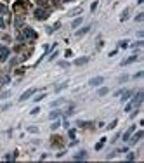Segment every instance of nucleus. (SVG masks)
Here are the masks:
<instances>
[{
	"label": "nucleus",
	"instance_id": "obj_28",
	"mask_svg": "<svg viewBox=\"0 0 144 163\" xmlns=\"http://www.w3.org/2000/svg\"><path fill=\"white\" fill-rule=\"evenodd\" d=\"M61 102H64V99H63V97H61V99H57V101H54V102H52L50 106H52V108H56V106H59Z\"/></svg>",
	"mask_w": 144,
	"mask_h": 163
},
{
	"label": "nucleus",
	"instance_id": "obj_45",
	"mask_svg": "<svg viewBox=\"0 0 144 163\" xmlns=\"http://www.w3.org/2000/svg\"><path fill=\"white\" fill-rule=\"evenodd\" d=\"M4 26H5V23H4V19H2V17H0V28H4Z\"/></svg>",
	"mask_w": 144,
	"mask_h": 163
},
{
	"label": "nucleus",
	"instance_id": "obj_16",
	"mask_svg": "<svg viewBox=\"0 0 144 163\" xmlns=\"http://www.w3.org/2000/svg\"><path fill=\"white\" fill-rule=\"evenodd\" d=\"M82 25V17H76V19H73V23H71V28H78Z\"/></svg>",
	"mask_w": 144,
	"mask_h": 163
},
{
	"label": "nucleus",
	"instance_id": "obj_21",
	"mask_svg": "<svg viewBox=\"0 0 144 163\" xmlns=\"http://www.w3.org/2000/svg\"><path fill=\"white\" fill-rule=\"evenodd\" d=\"M76 125H78V127H82V128H85V127H89L90 123H89V122H82V120H78V122H76Z\"/></svg>",
	"mask_w": 144,
	"mask_h": 163
},
{
	"label": "nucleus",
	"instance_id": "obj_44",
	"mask_svg": "<svg viewBox=\"0 0 144 163\" xmlns=\"http://www.w3.org/2000/svg\"><path fill=\"white\" fill-rule=\"evenodd\" d=\"M142 75H144V71H139V73H135V78H141Z\"/></svg>",
	"mask_w": 144,
	"mask_h": 163
},
{
	"label": "nucleus",
	"instance_id": "obj_20",
	"mask_svg": "<svg viewBox=\"0 0 144 163\" xmlns=\"http://www.w3.org/2000/svg\"><path fill=\"white\" fill-rule=\"evenodd\" d=\"M130 77L129 75H121V77H118V83H123V82H127Z\"/></svg>",
	"mask_w": 144,
	"mask_h": 163
},
{
	"label": "nucleus",
	"instance_id": "obj_46",
	"mask_svg": "<svg viewBox=\"0 0 144 163\" xmlns=\"http://www.w3.org/2000/svg\"><path fill=\"white\" fill-rule=\"evenodd\" d=\"M64 2H70V0H64Z\"/></svg>",
	"mask_w": 144,
	"mask_h": 163
},
{
	"label": "nucleus",
	"instance_id": "obj_38",
	"mask_svg": "<svg viewBox=\"0 0 144 163\" xmlns=\"http://www.w3.org/2000/svg\"><path fill=\"white\" fill-rule=\"evenodd\" d=\"M59 66H61V68H68L70 63H66V61H59Z\"/></svg>",
	"mask_w": 144,
	"mask_h": 163
},
{
	"label": "nucleus",
	"instance_id": "obj_6",
	"mask_svg": "<svg viewBox=\"0 0 144 163\" xmlns=\"http://www.w3.org/2000/svg\"><path fill=\"white\" fill-rule=\"evenodd\" d=\"M142 97H144V92H142V90H141V92H137V96H135V97L132 99V104L139 108V104L142 102Z\"/></svg>",
	"mask_w": 144,
	"mask_h": 163
},
{
	"label": "nucleus",
	"instance_id": "obj_19",
	"mask_svg": "<svg viewBox=\"0 0 144 163\" xmlns=\"http://www.w3.org/2000/svg\"><path fill=\"white\" fill-rule=\"evenodd\" d=\"M68 87V82H64V83H61V85H57L56 87V94H57V92H61V90H63V88H66Z\"/></svg>",
	"mask_w": 144,
	"mask_h": 163
},
{
	"label": "nucleus",
	"instance_id": "obj_34",
	"mask_svg": "<svg viewBox=\"0 0 144 163\" xmlns=\"http://www.w3.org/2000/svg\"><path fill=\"white\" fill-rule=\"evenodd\" d=\"M9 96H11V90L4 92V94H0V99H5V97H9Z\"/></svg>",
	"mask_w": 144,
	"mask_h": 163
},
{
	"label": "nucleus",
	"instance_id": "obj_7",
	"mask_svg": "<svg viewBox=\"0 0 144 163\" xmlns=\"http://www.w3.org/2000/svg\"><path fill=\"white\" fill-rule=\"evenodd\" d=\"M142 135H144V132H142V130L135 132V134H134V137H132V139H129V141H130V144H135V142H139V139H141Z\"/></svg>",
	"mask_w": 144,
	"mask_h": 163
},
{
	"label": "nucleus",
	"instance_id": "obj_26",
	"mask_svg": "<svg viewBox=\"0 0 144 163\" xmlns=\"http://www.w3.org/2000/svg\"><path fill=\"white\" fill-rule=\"evenodd\" d=\"M135 21H137V23H142V21H144V12L137 14V16H135Z\"/></svg>",
	"mask_w": 144,
	"mask_h": 163
},
{
	"label": "nucleus",
	"instance_id": "obj_32",
	"mask_svg": "<svg viewBox=\"0 0 144 163\" xmlns=\"http://www.w3.org/2000/svg\"><path fill=\"white\" fill-rule=\"evenodd\" d=\"M9 82H11V77H9V75H5V77L2 78V85H5V83H9Z\"/></svg>",
	"mask_w": 144,
	"mask_h": 163
},
{
	"label": "nucleus",
	"instance_id": "obj_2",
	"mask_svg": "<svg viewBox=\"0 0 144 163\" xmlns=\"http://www.w3.org/2000/svg\"><path fill=\"white\" fill-rule=\"evenodd\" d=\"M23 37L25 38H28V40H36V31L33 30V28H30V26H25L23 28Z\"/></svg>",
	"mask_w": 144,
	"mask_h": 163
},
{
	"label": "nucleus",
	"instance_id": "obj_35",
	"mask_svg": "<svg viewBox=\"0 0 144 163\" xmlns=\"http://www.w3.org/2000/svg\"><path fill=\"white\" fill-rule=\"evenodd\" d=\"M142 45H144V42H142V40H139V42L132 43V47H142Z\"/></svg>",
	"mask_w": 144,
	"mask_h": 163
},
{
	"label": "nucleus",
	"instance_id": "obj_25",
	"mask_svg": "<svg viewBox=\"0 0 144 163\" xmlns=\"http://www.w3.org/2000/svg\"><path fill=\"white\" fill-rule=\"evenodd\" d=\"M57 127H61V120H59V118H57V120H56V122H54V123L50 125V128H52V130H56Z\"/></svg>",
	"mask_w": 144,
	"mask_h": 163
},
{
	"label": "nucleus",
	"instance_id": "obj_30",
	"mask_svg": "<svg viewBox=\"0 0 144 163\" xmlns=\"http://www.w3.org/2000/svg\"><path fill=\"white\" fill-rule=\"evenodd\" d=\"M132 109H134V104H132V101H130V102H129V104L125 106V111H127V113H130Z\"/></svg>",
	"mask_w": 144,
	"mask_h": 163
},
{
	"label": "nucleus",
	"instance_id": "obj_18",
	"mask_svg": "<svg viewBox=\"0 0 144 163\" xmlns=\"http://www.w3.org/2000/svg\"><path fill=\"white\" fill-rule=\"evenodd\" d=\"M14 26H16L17 30H19V28H21V26H23V17H17V19L14 21Z\"/></svg>",
	"mask_w": 144,
	"mask_h": 163
},
{
	"label": "nucleus",
	"instance_id": "obj_22",
	"mask_svg": "<svg viewBox=\"0 0 144 163\" xmlns=\"http://www.w3.org/2000/svg\"><path fill=\"white\" fill-rule=\"evenodd\" d=\"M0 14H7V5L0 2Z\"/></svg>",
	"mask_w": 144,
	"mask_h": 163
},
{
	"label": "nucleus",
	"instance_id": "obj_5",
	"mask_svg": "<svg viewBox=\"0 0 144 163\" xmlns=\"http://www.w3.org/2000/svg\"><path fill=\"white\" fill-rule=\"evenodd\" d=\"M102 82H104V77H94V78H90V80H89V85L97 87V85H101Z\"/></svg>",
	"mask_w": 144,
	"mask_h": 163
},
{
	"label": "nucleus",
	"instance_id": "obj_41",
	"mask_svg": "<svg viewBox=\"0 0 144 163\" xmlns=\"http://www.w3.org/2000/svg\"><path fill=\"white\" fill-rule=\"evenodd\" d=\"M9 108H11V104H9V102H7V104H4V106H2V108H0V111H5V109H9Z\"/></svg>",
	"mask_w": 144,
	"mask_h": 163
},
{
	"label": "nucleus",
	"instance_id": "obj_4",
	"mask_svg": "<svg viewBox=\"0 0 144 163\" xmlns=\"http://www.w3.org/2000/svg\"><path fill=\"white\" fill-rule=\"evenodd\" d=\"M33 94H35V88H28L26 92H23V94H21V97H19V101H21V102H23V101L30 99V97H31Z\"/></svg>",
	"mask_w": 144,
	"mask_h": 163
},
{
	"label": "nucleus",
	"instance_id": "obj_8",
	"mask_svg": "<svg viewBox=\"0 0 144 163\" xmlns=\"http://www.w3.org/2000/svg\"><path fill=\"white\" fill-rule=\"evenodd\" d=\"M134 130H135V127H134V125H130V128H129L125 134H123V141H129V139H130V135L134 134Z\"/></svg>",
	"mask_w": 144,
	"mask_h": 163
},
{
	"label": "nucleus",
	"instance_id": "obj_1",
	"mask_svg": "<svg viewBox=\"0 0 144 163\" xmlns=\"http://www.w3.org/2000/svg\"><path fill=\"white\" fill-rule=\"evenodd\" d=\"M33 16H35V19H38V21H45V19H47L50 14H49V11H47V9H44V7H38V9H35Z\"/></svg>",
	"mask_w": 144,
	"mask_h": 163
},
{
	"label": "nucleus",
	"instance_id": "obj_40",
	"mask_svg": "<svg viewBox=\"0 0 144 163\" xmlns=\"http://www.w3.org/2000/svg\"><path fill=\"white\" fill-rule=\"evenodd\" d=\"M134 158H135V154H134V153H129V154H127V160H129V161H132Z\"/></svg>",
	"mask_w": 144,
	"mask_h": 163
},
{
	"label": "nucleus",
	"instance_id": "obj_10",
	"mask_svg": "<svg viewBox=\"0 0 144 163\" xmlns=\"http://www.w3.org/2000/svg\"><path fill=\"white\" fill-rule=\"evenodd\" d=\"M132 94H134V92H130V90H123V92H121V96H123V97H121V101H123V102L129 101V99L132 97Z\"/></svg>",
	"mask_w": 144,
	"mask_h": 163
},
{
	"label": "nucleus",
	"instance_id": "obj_23",
	"mask_svg": "<svg viewBox=\"0 0 144 163\" xmlns=\"http://www.w3.org/2000/svg\"><path fill=\"white\" fill-rule=\"evenodd\" d=\"M35 2H36V5L44 7V5H47V4H49V0H35Z\"/></svg>",
	"mask_w": 144,
	"mask_h": 163
},
{
	"label": "nucleus",
	"instance_id": "obj_37",
	"mask_svg": "<svg viewBox=\"0 0 144 163\" xmlns=\"http://www.w3.org/2000/svg\"><path fill=\"white\" fill-rule=\"evenodd\" d=\"M116 125H118V122H116V120H113V122H111V123H109V125H108V128H109V130H111V128H115V127H116Z\"/></svg>",
	"mask_w": 144,
	"mask_h": 163
},
{
	"label": "nucleus",
	"instance_id": "obj_27",
	"mask_svg": "<svg viewBox=\"0 0 144 163\" xmlns=\"http://www.w3.org/2000/svg\"><path fill=\"white\" fill-rule=\"evenodd\" d=\"M59 142H61V137H59V135H54V137H52V144L56 146V144H59Z\"/></svg>",
	"mask_w": 144,
	"mask_h": 163
},
{
	"label": "nucleus",
	"instance_id": "obj_12",
	"mask_svg": "<svg viewBox=\"0 0 144 163\" xmlns=\"http://www.w3.org/2000/svg\"><path fill=\"white\" fill-rule=\"evenodd\" d=\"M134 61H137V56H130V57H127L125 61H121V66H127V64H130V63H134Z\"/></svg>",
	"mask_w": 144,
	"mask_h": 163
},
{
	"label": "nucleus",
	"instance_id": "obj_11",
	"mask_svg": "<svg viewBox=\"0 0 144 163\" xmlns=\"http://www.w3.org/2000/svg\"><path fill=\"white\" fill-rule=\"evenodd\" d=\"M89 31H90V26H84L82 30H78L75 35H76V37H84V35H85V33H89Z\"/></svg>",
	"mask_w": 144,
	"mask_h": 163
},
{
	"label": "nucleus",
	"instance_id": "obj_9",
	"mask_svg": "<svg viewBox=\"0 0 144 163\" xmlns=\"http://www.w3.org/2000/svg\"><path fill=\"white\" fill-rule=\"evenodd\" d=\"M85 63H89V57H87V56H84V57H78V59H75V66H82V64H85Z\"/></svg>",
	"mask_w": 144,
	"mask_h": 163
},
{
	"label": "nucleus",
	"instance_id": "obj_24",
	"mask_svg": "<svg viewBox=\"0 0 144 163\" xmlns=\"http://www.w3.org/2000/svg\"><path fill=\"white\" fill-rule=\"evenodd\" d=\"M80 12H82V7H76V9H73V11L70 12V16H78Z\"/></svg>",
	"mask_w": 144,
	"mask_h": 163
},
{
	"label": "nucleus",
	"instance_id": "obj_15",
	"mask_svg": "<svg viewBox=\"0 0 144 163\" xmlns=\"http://www.w3.org/2000/svg\"><path fill=\"white\" fill-rule=\"evenodd\" d=\"M84 158H87V151H80L75 154V160H84Z\"/></svg>",
	"mask_w": 144,
	"mask_h": 163
},
{
	"label": "nucleus",
	"instance_id": "obj_31",
	"mask_svg": "<svg viewBox=\"0 0 144 163\" xmlns=\"http://www.w3.org/2000/svg\"><path fill=\"white\" fill-rule=\"evenodd\" d=\"M44 97H45V94H40V96H36V97H33V101H35V102H40V101H42Z\"/></svg>",
	"mask_w": 144,
	"mask_h": 163
},
{
	"label": "nucleus",
	"instance_id": "obj_13",
	"mask_svg": "<svg viewBox=\"0 0 144 163\" xmlns=\"http://www.w3.org/2000/svg\"><path fill=\"white\" fill-rule=\"evenodd\" d=\"M59 116H61V111H59V109H54V111H50L49 118H50V120H56V118H59Z\"/></svg>",
	"mask_w": 144,
	"mask_h": 163
},
{
	"label": "nucleus",
	"instance_id": "obj_33",
	"mask_svg": "<svg viewBox=\"0 0 144 163\" xmlns=\"http://www.w3.org/2000/svg\"><path fill=\"white\" fill-rule=\"evenodd\" d=\"M120 47H123V49L129 47V40H121V42H120Z\"/></svg>",
	"mask_w": 144,
	"mask_h": 163
},
{
	"label": "nucleus",
	"instance_id": "obj_43",
	"mask_svg": "<svg viewBox=\"0 0 144 163\" xmlns=\"http://www.w3.org/2000/svg\"><path fill=\"white\" fill-rule=\"evenodd\" d=\"M56 56H57V52H54V54H52V56L49 57V61H54V59H56Z\"/></svg>",
	"mask_w": 144,
	"mask_h": 163
},
{
	"label": "nucleus",
	"instance_id": "obj_14",
	"mask_svg": "<svg viewBox=\"0 0 144 163\" xmlns=\"http://www.w3.org/2000/svg\"><path fill=\"white\" fill-rule=\"evenodd\" d=\"M108 92H109V88H108V87H102V88H99V90H97V96H99V97H102V96H106Z\"/></svg>",
	"mask_w": 144,
	"mask_h": 163
},
{
	"label": "nucleus",
	"instance_id": "obj_39",
	"mask_svg": "<svg viewBox=\"0 0 144 163\" xmlns=\"http://www.w3.org/2000/svg\"><path fill=\"white\" fill-rule=\"evenodd\" d=\"M28 132H31V134H36V132H38V128H36V127H28Z\"/></svg>",
	"mask_w": 144,
	"mask_h": 163
},
{
	"label": "nucleus",
	"instance_id": "obj_42",
	"mask_svg": "<svg viewBox=\"0 0 144 163\" xmlns=\"http://www.w3.org/2000/svg\"><path fill=\"white\" fill-rule=\"evenodd\" d=\"M96 7H97V2H94V4L90 5V11H96Z\"/></svg>",
	"mask_w": 144,
	"mask_h": 163
},
{
	"label": "nucleus",
	"instance_id": "obj_3",
	"mask_svg": "<svg viewBox=\"0 0 144 163\" xmlns=\"http://www.w3.org/2000/svg\"><path fill=\"white\" fill-rule=\"evenodd\" d=\"M9 56H11L9 47H5V45H0V61H7Z\"/></svg>",
	"mask_w": 144,
	"mask_h": 163
},
{
	"label": "nucleus",
	"instance_id": "obj_29",
	"mask_svg": "<svg viewBox=\"0 0 144 163\" xmlns=\"http://www.w3.org/2000/svg\"><path fill=\"white\" fill-rule=\"evenodd\" d=\"M129 12H130L129 9H125V11H123V14H121V21H125V19L129 17Z\"/></svg>",
	"mask_w": 144,
	"mask_h": 163
},
{
	"label": "nucleus",
	"instance_id": "obj_17",
	"mask_svg": "<svg viewBox=\"0 0 144 163\" xmlns=\"http://www.w3.org/2000/svg\"><path fill=\"white\" fill-rule=\"evenodd\" d=\"M104 144H106V139H104V137H102V139H101V141H99V142L96 144V149H97V151H99V149H102V146H104Z\"/></svg>",
	"mask_w": 144,
	"mask_h": 163
},
{
	"label": "nucleus",
	"instance_id": "obj_36",
	"mask_svg": "<svg viewBox=\"0 0 144 163\" xmlns=\"http://www.w3.org/2000/svg\"><path fill=\"white\" fill-rule=\"evenodd\" d=\"M38 113H40V108H33V109L30 111V114H33V116H35V114H38Z\"/></svg>",
	"mask_w": 144,
	"mask_h": 163
}]
</instances>
